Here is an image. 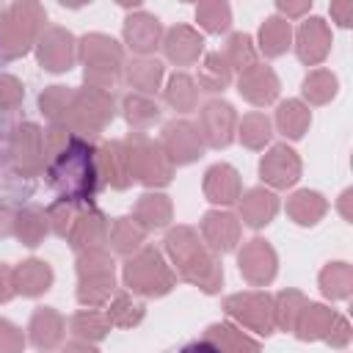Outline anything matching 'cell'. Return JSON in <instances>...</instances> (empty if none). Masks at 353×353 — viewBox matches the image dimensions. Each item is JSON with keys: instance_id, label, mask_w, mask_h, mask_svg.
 Listing matches in <instances>:
<instances>
[{"instance_id": "91938a15", "label": "cell", "mask_w": 353, "mask_h": 353, "mask_svg": "<svg viewBox=\"0 0 353 353\" xmlns=\"http://www.w3.org/2000/svg\"><path fill=\"white\" fill-rule=\"evenodd\" d=\"M350 196H353V190H345L342 196H339V212H342V218L345 221H350L353 215H350Z\"/></svg>"}, {"instance_id": "8fae6325", "label": "cell", "mask_w": 353, "mask_h": 353, "mask_svg": "<svg viewBox=\"0 0 353 353\" xmlns=\"http://www.w3.org/2000/svg\"><path fill=\"white\" fill-rule=\"evenodd\" d=\"M160 146L165 152V157L171 160V165H190L204 154V138L199 132V127L190 119H171L163 124L160 130Z\"/></svg>"}, {"instance_id": "60d3db41", "label": "cell", "mask_w": 353, "mask_h": 353, "mask_svg": "<svg viewBox=\"0 0 353 353\" xmlns=\"http://www.w3.org/2000/svg\"><path fill=\"white\" fill-rule=\"evenodd\" d=\"M72 97H74V88L69 85H47L39 94V110L50 121V127H66Z\"/></svg>"}, {"instance_id": "7dc6e473", "label": "cell", "mask_w": 353, "mask_h": 353, "mask_svg": "<svg viewBox=\"0 0 353 353\" xmlns=\"http://www.w3.org/2000/svg\"><path fill=\"white\" fill-rule=\"evenodd\" d=\"M196 22L207 33H226L232 25V6L223 0H204L196 6Z\"/></svg>"}, {"instance_id": "30bf717a", "label": "cell", "mask_w": 353, "mask_h": 353, "mask_svg": "<svg viewBox=\"0 0 353 353\" xmlns=\"http://www.w3.org/2000/svg\"><path fill=\"white\" fill-rule=\"evenodd\" d=\"M223 312L243 328L256 331L259 336H270L276 331L273 323V295L265 290H245L223 298Z\"/></svg>"}, {"instance_id": "e575fe53", "label": "cell", "mask_w": 353, "mask_h": 353, "mask_svg": "<svg viewBox=\"0 0 353 353\" xmlns=\"http://www.w3.org/2000/svg\"><path fill=\"white\" fill-rule=\"evenodd\" d=\"M119 108H121V116H124V121L130 124L132 132H146L154 121H160V105L152 97L130 91V94L121 97Z\"/></svg>"}, {"instance_id": "f5cc1de1", "label": "cell", "mask_w": 353, "mask_h": 353, "mask_svg": "<svg viewBox=\"0 0 353 353\" xmlns=\"http://www.w3.org/2000/svg\"><path fill=\"white\" fill-rule=\"evenodd\" d=\"M312 11V0H303V3H290V0H279L276 3V14L281 17V19H301L303 14H309Z\"/></svg>"}, {"instance_id": "ba28073f", "label": "cell", "mask_w": 353, "mask_h": 353, "mask_svg": "<svg viewBox=\"0 0 353 353\" xmlns=\"http://www.w3.org/2000/svg\"><path fill=\"white\" fill-rule=\"evenodd\" d=\"M127 152H130V165H132V179L146 185L149 190L165 188L174 179V165L165 157L160 141L149 138L146 132H130L124 138Z\"/></svg>"}, {"instance_id": "83f0119b", "label": "cell", "mask_w": 353, "mask_h": 353, "mask_svg": "<svg viewBox=\"0 0 353 353\" xmlns=\"http://www.w3.org/2000/svg\"><path fill=\"white\" fill-rule=\"evenodd\" d=\"M132 218L146 229V232H154V229H165L174 218V204L165 193L160 190H146L143 196H138L135 201V210H132Z\"/></svg>"}, {"instance_id": "52a82bcc", "label": "cell", "mask_w": 353, "mask_h": 353, "mask_svg": "<svg viewBox=\"0 0 353 353\" xmlns=\"http://www.w3.org/2000/svg\"><path fill=\"white\" fill-rule=\"evenodd\" d=\"M113 119H116V97L110 91L88 88V85L74 88L69 119H66V130L72 135H80V138L91 141L99 132H105V127Z\"/></svg>"}, {"instance_id": "f1b7e54d", "label": "cell", "mask_w": 353, "mask_h": 353, "mask_svg": "<svg viewBox=\"0 0 353 353\" xmlns=\"http://www.w3.org/2000/svg\"><path fill=\"white\" fill-rule=\"evenodd\" d=\"M328 212V199L317 190H295L290 199H287V215L292 223L298 226H317Z\"/></svg>"}, {"instance_id": "ab89813d", "label": "cell", "mask_w": 353, "mask_h": 353, "mask_svg": "<svg viewBox=\"0 0 353 353\" xmlns=\"http://www.w3.org/2000/svg\"><path fill=\"white\" fill-rule=\"evenodd\" d=\"M320 292L331 301H347L353 292V265L347 262H328L317 276Z\"/></svg>"}, {"instance_id": "bcb514c9", "label": "cell", "mask_w": 353, "mask_h": 353, "mask_svg": "<svg viewBox=\"0 0 353 353\" xmlns=\"http://www.w3.org/2000/svg\"><path fill=\"white\" fill-rule=\"evenodd\" d=\"M256 44H254V39L248 36V33H232L229 39H226V47H223V58H226V63H229V69L232 72H245V69H251L254 63H259L256 61Z\"/></svg>"}, {"instance_id": "8992f818", "label": "cell", "mask_w": 353, "mask_h": 353, "mask_svg": "<svg viewBox=\"0 0 353 353\" xmlns=\"http://www.w3.org/2000/svg\"><path fill=\"white\" fill-rule=\"evenodd\" d=\"M74 273H77V290L74 298L85 309H99L105 306L113 292H116V262L108 248H94V251H80L74 259Z\"/></svg>"}, {"instance_id": "ee69618b", "label": "cell", "mask_w": 353, "mask_h": 353, "mask_svg": "<svg viewBox=\"0 0 353 353\" xmlns=\"http://www.w3.org/2000/svg\"><path fill=\"white\" fill-rule=\"evenodd\" d=\"M339 91V80L331 69H312L303 83H301V94L309 105H328Z\"/></svg>"}, {"instance_id": "6f0895ef", "label": "cell", "mask_w": 353, "mask_h": 353, "mask_svg": "<svg viewBox=\"0 0 353 353\" xmlns=\"http://www.w3.org/2000/svg\"><path fill=\"white\" fill-rule=\"evenodd\" d=\"M58 353H99V350H97V345H91V342L72 339V342L61 345V350H58Z\"/></svg>"}, {"instance_id": "603a6c76", "label": "cell", "mask_w": 353, "mask_h": 353, "mask_svg": "<svg viewBox=\"0 0 353 353\" xmlns=\"http://www.w3.org/2000/svg\"><path fill=\"white\" fill-rule=\"evenodd\" d=\"M201 190H204V199L210 204H218V207H229L234 204L240 196H243V179H240V171L229 163H215L204 171V182H201Z\"/></svg>"}, {"instance_id": "4dcf8cb0", "label": "cell", "mask_w": 353, "mask_h": 353, "mask_svg": "<svg viewBox=\"0 0 353 353\" xmlns=\"http://www.w3.org/2000/svg\"><path fill=\"white\" fill-rule=\"evenodd\" d=\"M163 74H165V66L157 58H132V61L124 63V80H127V85L135 94H143V97L157 94V88L163 83Z\"/></svg>"}, {"instance_id": "9c48e42d", "label": "cell", "mask_w": 353, "mask_h": 353, "mask_svg": "<svg viewBox=\"0 0 353 353\" xmlns=\"http://www.w3.org/2000/svg\"><path fill=\"white\" fill-rule=\"evenodd\" d=\"M6 160L17 176L33 179L44 174V130L36 121H19L6 141Z\"/></svg>"}, {"instance_id": "74e56055", "label": "cell", "mask_w": 353, "mask_h": 353, "mask_svg": "<svg viewBox=\"0 0 353 353\" xmlns=\"http://www.w3.org/2000/svg\"><path fill=\"white\" fill-rule=\"evenodd\" d=\"M163 99L176 113H190L199 108V85L188 72H174L163 88Z\"/></svg>"}, {"instance_id": "836d02e7", "label": "cell", "mask_w": 353, "mask_h": 353, "mask_svg": "<svg viewBox=\"0 0 353 353\" xmlns=\"http://www.w3.org/2000/svg\"><path fill=\"white\" fill-rule=\"evenodd\" d=\"M273 124H276V130H279L284 138L298 141V138L306 135V130H309V124H312V110H309V105L301 102V99H284V102L276 105Z\"/></svg>"}, {"instance_id": "d6986e66", "label": "cell", "mask_w": 353, "mask_h": 353, "mask_svg": "<svg viewBox=\"0 0 353 353\" xmlns=\"http://www.w3.org/2000/svg\"><path fill=\"white\" fill-rule=\"evenodd\" d=\"M199 229H201V240L207 243V248H212L218 256L234 251L240 243V232H243L240 218L229 210H207L199 221Z\"/></svg>"}, {"instance_id": "7c38bea8", "label": "cell", "mask_w": 353, "mask_h": 353, "mask_svg": "<svg viewBox=\"0 0 353 353\" xmlns=\"http://www.w3.org/2000/svg\"><path fill=\"white\" fill-rule=\"evenodd\" d=\"M36 61L50 74H63L77 63V39L72 30L61 25L44 28V33L36 41Z\"/></svg>"}, {"instance_id": "db71d44e", "label": "cell", "mask_w": 353, "mask_h": 353, "mask_svg": "<svg viewBox=\"0 0 353 353\" xmlns=\"http://www.w3.org/2000/svg\"><path fill=\"white\" fill-rule=\"evenodd\" d=\"M331 17H334V22L339 25V28H350L353 25V0H336V3H331Z\"/></svg>"}, {"instance_id": "4fadbf2b", "label": "cell", "mask_w": 353, "mask_h": 353, "mask_svg": "<svg viewBox=\"0 0 353 353\" xmlns=\"http://www.w3.org/2000/svg\"><path fill=\"white\" fill-rule=\"evenodd\" d=\"M196 127L204 138V146L226 149L237 132V110L226 99H210L199 108V124Z\"/></svg>"}, {"instance_id": "2e32d148", "label": "cell", "mask_w": 353, "mask_h": 353, "mask_svg": "<svg viewBox=\"0 0 353 353\" xmlns=\"http://www.w3.org/2000/svg\"><path fill=\"white\" fill-rule=\"evenodd\" d=\"M97 171H99V182L113 190H127L135 182L124 138H110L97 146Z\"/></svg>"}, {"instance_id": "5b68a950", "label": "cell", "mask_w": 353, "mask_h": 353, "mask_svg": "<svg viewBox=\"0 0 353 353\" xmlns=\"http://www.w3.org/2000/svg\"><path fill=\"white\" fill-rule=\"evenodd\" d=\"M121 281L127 292L141 298H163L176 287V273L165 262L157 245H143L121 265Z\"/></svg>"}, {"instance_id": "4316f807", "label": "cell", "mask_w": 353, "mask_h": 353, "mask_svg": "<svg viewBox=\"0 0 353 353\" xmlns=\"http://www.w3.org/2000/svg\"><path fill=\"white\" fill-rule=\"evenodd\" d=\"M336 320V312L325 303H314V301H306L303 309L298 312V320L292 325V334L301 339V342H323L331 331Z\"/></svg>"}, {"instance_id": "7bdbcfd3", "label": "cell", "mask_w": 353, "mask_h": 353, "mask_svg": "<svg viewBox=\"0 0 353 353\" xmlns=\"http://www.w3.org/2000/svg\"><path fill=\"white\" fill-rule=\"evenodd\" d=\"M69 328H72L74 339H83V342L97 345V342H102L110 334L113 325H110V320H108L105 312H99V309H80V312L72 314Z\"/></svg>"}, {"instance_id": "b9f144b4", "label": "cell", "mask_w": 353, "mask_h": 353, "mask_svg": "<svg viewBox=\"0 0 353 353\" xmlns=\"http://www.w3.org/2000/svg\"><path fill=\"white\" fill-rule=\"evenodd\" d=\"M105 306H108L105 314H108L110 325H116V328H135L146 317V306L141 301H135L132 292H113V298Z\"/></svg>"}, {"instance_id": "d590c367", "label": "cell", "mask_w": 353, "mask_h": 353, "mask_svg": "<svg viewBox=\"0 0 353 353\" xmlns=\"http://www.w3.org/2000/svg\"><path fill=\"white\" fill-rule=\"evenodd\" d=\"M50 234V223H47V212L41 207H22L17 210V221H14V237L19 245L36 248L44 243V237Z\"/></svg>"}, {"instance_id": "8d00e7d4", "label": "cell", "mask_w": 353, "mask_h": 353, "mask_svg": "<svg viewBox=\"0 0 353 353\" xmlns=\"http://www.w3.org/2000/svg\"><path fill=\"white\" fill-rule=\"evenodd\" d=\"M232 77H234V72L229 69L223 52H207L201 58L196 85H199V91H207V94H223L232 85Z\"/></svg>"}, {"instance_id": "6da1fadb", "label": "cell", "mask_w": 353, "mask_h": 353, "mask_svg": "<svg viewBox=\"0 0 353 353\" xmlns=\"http://www.w3.org/2000/svg\"><path fill=\"white\" fill-rule=\"evenodd\" d=\"M44 179L58 199L72 204H91L99 190L97 146L66 127L44 130Z\"/></svg>"}, {"instance_id": "f6af8a7d", "label": "cell", "mask_w": 353, "mask_h": 353, "mask_svg": "<svg viewBox=\"0 0 353 353\" xmlns=\"http://www.w3.org/2000/svg\"><path fill=\"white\" fill-rule=\"evenodd\" d=\"M306 301H309V298H306L301 290H292V287L276 292V295H273V323H276V328L284 331V334L292 331V325H295V320H298V312L303 309Z\"/></svg>"}, {"instance_id": "1f68e13d", "label": "cell", "mask_w": 353, "mask_h": 353, "mask_svg": "<svg viewBox=\"0 0 353 353\" xmlns=\"http://www.w3.org/2000/svg\"><path fill=\"white\" fill-rule=\"evenodd\" d=\"M146 229L132 218V215H121L110 223V232H108V245L113 248V254L119 256H132L135 251H141L146 245Z\"/></svg>"}, {"instance_id": "f35d334b", "label": "cell", "mask_w": 353, "mask_h": 353, "mask_svg": "<svg viewBox=\"0 0 353 353\" xmlns=\"http://www.w3.org/2000/svg\"><path fill=\"white\" fill-rule=\"evenodd\" d=\"M234 138H240V143H243L245 149L259 152V149H265V146L270 143V138H273V124H270V119H268L262 110H251V113H245L243 119H237V132H234Z\"/></svg>"}, {"instance_id": "9f6ffc18", "label": "cell", "mask_w": 353, "mask_h": 353, "mask_svg": "<svg viewBox=\"0 0 353 353\" xmlns=\"http://www.w3.org/2000/svg\"><path fill=\"white\" fill-rule=\"evenodd\" d=\"M14 221H17V210H11L8 204H0V240L14 237Z\"/></svg>"}, {"instance_id": "44dd1931", "label": "cell", "mask_w": 353, "mask_h": 353, "mask_svg": "<svg viewBox=\"0 0 353 353\" xmlns=\"http://www.w3.org/2000/svg\"><path fill=\"white\" fill-rule=\"evenodd\" d=\"M160 47L174 66H190L204 55V36L190 25H174L163 33Z\"/></svg>"}, {"instance_id": "3957f363", "label": "cell", "mask_w": 353, "mask_h": 353, "mask_svg": "<svg viewBox=\"0 0 353 353\" xmlns=\"http://www.w3.org/2000/svg\"><path fill=\"white\" fill-rule=\"evenodd\" d=\"M77 61L83 63V83L88 88L110 91L124 80V47L108 33H85L77 39Z\"/></svg>"}, {"instance_id": "f907efd6", "label": "cell", "mask_w": 353, "mask_h": 353, "mask_svg": "<svg viewBox=\"0 0 353 353\" xmlns=\"http://www.w3.org/2000/svg\"><path fill=\"white\" fill-rule=\"evenodd\" d=\"M25 331L19 325H14L11 320L0 317V353H22L25 350Z\"/></svg>"}, {"instance_id": "9a60e30c", "label": "cell", "mask_w": 353, "mask_h": 353, "mask_svg": "<svg viewBox=\"0 0 353 353\" xmlns=\"http://www.w3.org/2000/svg\"><path fill=\"white\" fill-rule=\"evenodd\" d=\"M303 163L298 157V152L287 143H273L262 160H259V179L270 188V190H287L301 179Z\"/></svg>"}, {"instance_id": "d4e9b609", "label": "cell", "mask_w": 353, "mask_h": 353, "mask_svg": "<svg viewBox=\"0 0 353 353\" xmlns=\"http://www.w3.org/2000/svg\"><path fill=\"white\" fill-rule=\"evenodd\" d=\"M279 196L270 188H251L237 199V218L251 229H265L279 215Z\"/></svg>"}, {"instance_id": "e0dca14e", "label": "cell", "mask_w": 353, "mask_h": 353, "mask_svg": "<svg viewBox=\"0 0 353 353\" xmlns=\"http://www.w3.org/2000/svg\"><path fill=\"white\" fill-rule=\"evenodd\" d=\"M295 55L301 63L306 66H320L328 52H331V44H334V36H331V28L323 17H306L298 30H295Z\"/></svg>"}, {"instance_id": "ffe728a7", "label": "cell", "mask_w": 353, "mask_h": 353, "mask_svg": "<svg viewBox=\"0 0 353 353\" xmlns=\"http://www.w3.org/2000/svg\"><path fill=\"white\" fill-rule=\"evenodd\" d=\"M163 33H165V30H163V22H160L154 14L143 11V8L132 11V14L124 19V28H121L124 44H127L132 52H138L141 58H149V55L160 47Z\"/></svg>"}, {"instance_id": "cb8c5ba5", "label": "cell", "mask_w": 353, "mask_h": 353, "mask_svg": "<svg viewBox=\"0 0 353 353\" xmlns=\"http://www.w3.org/2000/svg\"><path fill=\"white\" fill-rule=\"evenodd\" d=\"M63 336H66V320L58 309H52V306L33 309L30 323H28V339L36 350L50 353V350L61 347Z\"/></svg>"}, {"instance_id": "5bb4252c", "label": "cell", "mask_w": 353, "mask_h": 353, "mask_svg": "<svg viewBox=\"0 0 353 353\" xmlns=\"http://www.w3.org/2000/svg\"><path fill=\"white\" fill-rule=\"evenodd\" d=\"M237 268L251 287H268L279 273V254L265 237H251L237 251Z\"/></svg>"}, {"instance_id": "484cf974", "label": "cell", "mask_w": 353, "mask_h": 353, "mask_svg": "<svg viewBox=\"0 0 353 353\" xmlns=\"http://www.w3.org/2000/svg\"><path fill=\"white\" fill-rule=\"evenodd\" d=\"M14 270V290H17V295H22V298H39V295H44L50 287H52V281H55V273H52V268L44 262V259H36V256H30V259H22L17 268H11Z\"/></svg>"}, {"instance_id": "816d5d0a", "label": "cell", "mask_w": 353, "mask_h": 353, "mask_svg": "<svg viewBox=\"0 0 353 353\" xmlns=\"http://www.w3.org/2000/svg\"><path fill=\"white\" fill-rule=\"evenodd\" d=\"M350 336H353V331H350L347 317L336 314V320H334V325H331V331H328V336H325L323 342H325V345H331V347H347Z\"/></svg>"}, {"instance_id": "7a4b0ae2", "label": "cell", "mask_w": 353, "mask_h": 353, "mask_svg": "<svg viewBox=\"0 0 353 353\" xmlns=\"http://www.w3.org/2000/svg\"><path fill=\"white\" fill-rule=\"evenodd\" d=\"M163 251L171 259L174 273L182 281L199 287L207 295H215L223 287V265H221V256L212 248H207V243L201 240V234L193 226H185V223L171 226L165 232Z\"/></svg>"}, {"instance_id": "d6a6232c", "label": "cell", "mask_w": 353, "mask_h": 353, "mask_svg": "<svg viewBox=\"0 0 353 353\" xmlns=\"http://www.w3.org/2000/svg\"><path fill=\"white\" fill-rule=\"evenodd\" d=\"M204 339L212 342L221 353H262V345L248 336L243 328L232 325V323H212L204 331Z\"/></svg>"}, {"instance_id": "277c9868", "label": "cell", "mask_w": 353, "mask_h": 353, "mask_svg": "<svg viewBox=\"0 0 353 353\" xmlns=\"http://www.w3.org/2000/svg\"><path fill=\"white\" fill-rule=\"evenodd\" d=\"M47 11L36 0H14L0 8V55L17 61L28 55L44 33Z\"/></svg>"}, {"instance_id": "681fc988", "label": "cell", "mask_w": 353, "mask_h": 353, "mask_svg": "<svg viewBox=\"0 0 353 353\" xmlns=\"http://www.w3.org/2000/svg\"><path fill=\"white\" fill-rule=\"evenodd\" d=\"M25 99V85L19 77L8 74V72H0V110L3 113H11L22 105Z\"/></svg>"}, {"instance_id": "ac0fdd59", "label": "cell", "mask_w": 353, "mask_h": 353, "mask_svg": "<svg viewBox=\"0 0 353 353\" xmlns=\"http://www.w3.org/2000/svg\"><path fill=\"white\" fill-rule=\"evenodd\" d=\"M108 232H110V221L102 210L97 207H80L72 229L66 234V243L72 245V251H94V248H105L108 245Z\"/></svg>"}, {"instance_id": "f546056e", "label": "cell", "mask_w": 353, "mask_h": 353, "mask_svg": "<svg viewBox=\"0 0 353 353\" xmlns=\"http://www.w3.org/2000/svg\"><path fill=\"white\" fill-rule=\"evenodd\" d=\"M292 47V25L287 19H281L279 14L265 17V22L259 25L256 33V52H262L265 58H279Z\"/></svg>"}, {"instance_id": "c3c4849f", "label": "cell", "mask_w": 353, "mask_h": 353, "mask_svg": "<svg viewBox=\"0 0 353 353\" xmlns=\"http://www.w3.org/2000/svg\"><path fill=\"white\" fill-rule=\"evenodd\" d=\"M77 210H80V204H72V201H63V199L52 201V204L44 210V212H47L50 232H52V234H58V237H66V234H69V229H72V221H74Z\"/></svg>"}, {"instance_id": "11a10c76", "label": "cell", "mask_w": 353, "mask_h": 353, "mask_svg": "<svg viewBox=\"0 0 353 353\" xmlns=\"http://www.w3.org/2000/svg\"><path fill=\"white\" fill-rule=\"evenodd\" d=\"M14 295H17V290H14V270L6 262H0V303H8Z\"/></svg>"}, {"instance_id": "7402d4cb", "label": "cell", "mask_w": 353, "mask_h": 353, "mask_svg": "<svg viewBox=\"0 0 353 353\" xmlns=\"http://www.w3.org/2000/svg\"><path fill=\"white\" fill-rule=\"evenodd\" d=\"M279 91H281L279 74L265 63H254L251 69L240 72V77H237V94L245 102L256 105V108H265V105L276 102Z\"/></svg>"}, {"instance_id": "680465c9", "label": "cell", "mask_w": 353, "mask_h": 353, "mask_svg": "<svg viewBox=\"0 0 353 353\" xmlns=\"http://www.w3.org/2000/svg\"><path fill=\"white\" fill-rule=\"evenodd\" d=\"M179 353H221L212 342H207V339H199V342H188Z\"/></svg>"}]
</instances>
